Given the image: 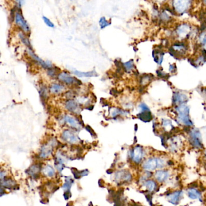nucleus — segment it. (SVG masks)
<instances>
[{
	"instance_id": "nucleus-1",
	"label": "nucleus",
	"mask_w": 206,
	"mask_h": 206,
	"mask_svg": "<svg viewBox=\"0 0 206 206\" xmlns=\"http://www.w3.org/2000/svg\"><path fill=\"white\" fill-rule=\"evenodd\" d=\"M60 124L61 125H68L70 129L75 132L80 131L83 127L82 122L77 115L71 113H65L59 119Z\"/></svg>"
},
{
	"instance_id": "nucleus-2",
	"label": "nucleus",
	"mask_w": 206,
	"mask_h": 206,
	"mask_svg": "<svg viewBox=\"0 0 206 206\" xmlns=\"http://www.w3.org/2000/svg\"><path fill=\"white\" fill-rule=\"evenodd\" d=\"M166 165L165 160L160 157H150L142 163V168L146 171H153L163 168Z\"/></svg>"
},
{
	"instance_id": "nucleus-3",
	"label": "nucleus",
	"mask_w": 206,
	"mask_h": 206,
	"mask_svg": "<svg viewBox=\"0 0 206 206\" xmlns=\"http://www.w3.org/2000/svg\"><path fill=\"white\" fill-rule=\"evenodd\" d=\"M192 0H172V9L176 14L183 15L191 8Z\"/></svg>"
},
{
	"instance_id": "nucleus-4",
	"label": "nucleus",
	"mask_w": 206,
	"mask_h": 206,
	"mask_svg": "<svg viewBox=\"0 0 206 206\" xmlns=\"http://www.w3.org/2000/svg\"><path fill=\"white\" fill-rule=\"evenodd\" d=\"M57 78L59 81L65 86H80L81 85V82L78 79L72 76L67 71H61L59 73Z\"/></svg>"
},
{
	"instance_id": "nucleus-5",
	"label": "nucleus",
	"mask_w": 206,
	"mask_h": 206,
	"mask_svg": "<svg viewBox=\"0 0 206 206\" xmlns=\"http://www.w3.org/2000/svg\"><path fill=\"white\" fill-rule=\"evenodd\" d=\"M59 142L56 138H51L48 142L45 144L41 147L39 157L45 159L49 157L53 153L54 148L58 145Z\"/></svg>"
},
{
	"instance_id": "nucleus-6",
	"label": "nucleus",
	"mask_w": 206,
	"mask_h": 206,
	"mask_svg": "<svg viewBox=\"0 0 206 206\" xmlns=\"http://www.w3.org/2000/svg\"><path fill=\"white\" fill-rule=\"evenodd\" d=\"M61 139L63 142L69 145H76L80 143V139L75 132L70 129H65L61 134Z\"/></svg>"
},
{
	"instance_id": "nucleus-7",
	"label": "nucleus",
	"mask_w": 206,
	"mask_h": 206,
	"mask_svg": "<svg viewBox=\"0 0 206 206\" xmlns=\"http://www.w3.org/2000/svg\"><path fill=\"white\" fill-rule=\"evenodd\" d=\"M192 33L193 29H192L191 26L186 22L178 24L176 29V33L177 36L181 39L189 38L193 34Z\"/></svg>"
},
{
	"instance_id": "nucleus-8",
	"label": "nucleus",
	"mask_w": 206,
	"mask_h": 206,
	"mask_svg": "<svg viewBox=\"0 0 206 206\" xmlns=\"http://www.w3.org/2000/svg\"><path fill=\"white\" fill-rule=\"evenodd\" d=\"M145 151L141 145H136L132 148L129 151V157L133 162L136 164H139L142 161L145 157Z\"/></svg>"
},
{
	"instance_id": "nucleus-9",
	"label": "nucleus",
	"mask_w": 206,
	"mask_h": 206,
	"mask_svg": "<svg viewBox=\"0 0 206 206\" xmlns=\"http://www.w3.org/2000/svg\"><path fill=\"white\" fill-rule=\"evenodd\" d=\"M64 107L69 113L75 115H78L81 111V105L74 99L66 100L64 103Z\"/></svg>"
},
{
	"instance_id": "nucleus-10",
	"label": "nucleus",
	"mask_w": 206,
	"mask_h": 206,
	"mask_svg": "<svg viewBox=\"0 0 206 206\" xmlns=\"http://www.w3.org/2000/svg\"><path fill=\"white\" fill-rule=\"evenodd\" d=\"M190 142L193 147L201 149L203 148L202 144V137L201 133L196 129H193L190 132Z\"/></svg>"
},
{
	"instance_id": "nucleus-11",
	"label": "nucleus",
	"mask_w": 206,
	"mask_h": 206,
	"mask_svg": "<svg viewBox=\"0 0 206 206\" xmlns=\"http://www.w3.org/2000/svg\"><path fill=\"white\" fill-rule=\"evenodd\" d=\"M15 21L16 26L22 30L24 33L30 32V29L29 25L24 19L21 12L17 11L16 12H15Z\"/></svg>"
},
{
	"instance_id": "nucleus-12",
	"label": "nucleus",
	"mask_w": 206,
	"mask_h": 206,
	"mask_svg": "<svg viewBox=\"0 0 206 206\" xmlns=\"http://www.w3.org/2000/svg\"><path fill=\"white\" fill-rule=\"evenodd\" d=\"M184 192L181 190H177L169 193L166 198L169 203L173 205H177L182 200Z\"/></svg>"
},
{
	"instance_id": "nucleus-13",
	"label": "nucleus",
	"mask_w": 206,
	"mask_h": 206,
	"mask_svg": "<svg viewBox=\"0 0 206 206\" xmlns=\"http://www.w3.org/2000/svg\"><path fill=\"white\" fill-rule=\"evenodd\" d=\"M49 90L51 93L55 95L63 94L66 91V86L60 82L53 83L50 86Z\"/></svg>"
},
{
	"instance_id": "nucleus-14",
	"label": "nucleus",
	"mask_w": 206,
	"mask_h": 206,
	"mask_svg": "<svg viewBox=\"0 0 206 206\" xmlns=\"http://www.w3.org/2000/svg\"><path fill=\"white\" fill-rule=\"evenodd\" d=\"M186 194L189 198L192 200H199L203 201V195L201 192L195 188H189L186 191Z\"/></svg>"
},
{
	"instance_id": "nucleus-15",
	"label": "nucleus",
	"mask_w": 206,
	"mask_h": 206,
	"mask_svg": "<svg viewBox=\"0 0 206 206\" xmlns=\"http://www.w3.org/2000/svg\"><path fill=\"white\" fill-rule=\"evenodd\" d=\"M170 176L171 173L169 171L163 169L157 170L154 174L155 178L159 183L165 182L166 180H168V178L170 177Z\"/></svg>"
},
{
	"instance_id": "nucleus-16",
	"label": "nucleus",
	"mask_w": 206,
	"mask_h": 206,
	"mask_svg": "<svg viewBox=\"0 0 206 206\" xmlns=\"http://www.w3.org/2000/svg\"><path fill=\"white\" fill-rule=\"evenodd\" d=\"M109 113L111 117L113 118H117L120 116L127 117L129 115V112L127 110H125L119 107H112L109 110Z\"/></svg>"
},
{
	"instance_id": "nucleus-17",
	"label": "nucleus",
	"mask_w": 206,
	"mask_h": 206,
	"mask_svg": "<svg viewBox=\"0 0 206 206\" xmlns=\"http://www.w3.org/2000/svg\"><path fill=\"white\" fill-rule=\"evenodd\" d=\"M17 186V183L14 180L10 178H4L0 180V186L4 189H15Z\"/></svg>"
},
{
	"instance_id": "nucleus-18",
	"label": "nucleus",
	"mask_w": 206,
	"mask_h": 206,
	"mask_svg": "<svg viewBox=\"0 0 206 206\" xmlns=\"http://www.w3.org/2000/svg\"><path fill=\"white\" fill-rule=\"evenodd\" d=\"M188 100V96L184 93H180V92H174L173 94L172 101L173 103L176 105H181L185 104Z\"/></svg>"
},
{
	"instance_id": "nucleus-19",
	"label": "nucleus",
	"mask_w": 206,
	"mask_h": 206,
	"mask_svg": "<svg viewBox=\"0 0 206 206\" xmlns=\"http://www.w3.org/2000/svg\"><path fill=\"white\" fill-rule=\"evenodd\" d=\"M136 117L145 123L150 122L153 119L152 113L150 109L140 110V112L136 115Z\"/></svg>"
},
{
	"instance_id": "nucleus-20",
	"label": "nucleus",
	"mask_w": 206,
	"mask_h": 206,
	"mask_svg": "<svg viewBox=\"0 0 206 206\" xmlns=\"http://www.w3.org/2000/svg\"><path fill=\"white\" fill-rule=\"evenodd\" d=\"M177 122L179 124L186 126H192L193 122L189 117V113H180L178 114Z\"/></svg>"
},
{
	"instance_id": "nucleus-21",
	"label": "nucleus",
	"mask_w": 206,
	"mask_h": 206,
	"mask_svg": "<svg viewBox=\"0 0 206 206\" xmlns=\"http://www.w3.org/2000/svg\"><path fill=\"white\" fill-rule=\"evenodd\" d=\"M115 178L117 181H129L132 180V177L129 172L125 170H122L117 172L115 175Z\"/></svg>"
},
{
	"instance_id": "nucleus-22",
	"label": "nucleus",
	"mask_w": 206,
	"mask_h": 206,
	"mask_svg": "<svg viewBox=\"0 0 206 206\" xmlns=\"http://www.w3.org/2000/svg\"><path fill=\"white\" fill-rule=\"evenodd\" d=\"M41 168L39 164H34L31 165L27 170V174L33 178H36L39 176Z\"/></svg>"
},
{
	"instance_id": "nucleus-23",
	"label": "nucleus",
	"mask_w": 206,
	"mask_h": 206,
	"mask_svg": "<svg viewBox=\"0 0 206 206\" xmlns=\"http://www.w3.org/2000/svg\"><path fill=\"white\" fill-rule=\"evenodd\" d=\"M73 74L78 77H93L98 76V74L95 70L89 71V72H85V73L78 71L77 70H73Z\"/></svg>"
},
{
	"instance_id": "nucleus-24",
	"label": "nucleus",
	"mask_w": 206,
	"mask_h": 206,
	"mask_svg": "<svg viewBox=\"0 0 206 206\" xmlns=\"http://www.w3.org/2000/svg\"><path fill=\"white\" fill-rule=\"evenodd\" d=\"M153 78V76L151 74H144L139 78V84L142 87H145L151 82Z\"/></svg>"
},
{
	"instance_id": "nucleus-25",
	"label": "nucleus",
	"mask_w": 206,
	"mask_h": 206,
	"mask_svg": "<svg viewBox=\"0 0 206 206\" xmlns=\"http://www.w3.org/2000/svg\"><path fill=\"white\" fill-rule=\"evenodd\" d=\"M153 56L154 59V61L159 65H161L163 60L164 53L159 50H155L153 52Z\"/></svg>"
},
{
	"instance_id": "nucleus-26",
	"label": "nucleus",
	"mask_w": 206,
	"mask_h": 206,
	"mask_svg": "<svg viewBox=\"0 0 206 206\" xmlns=\"http://www.w3.org/2000/svg\"><path fill=\"white\" fill-rule=\"evenodd\" d=\"M42 173L45 176L51 178L55 176V170L51 165L47 164L42 169Z\"/></svg>"
},
{
	"instance_id": "nucleus-27",
	"label": "nucleus",
	"mask_w": 206,
	"mask_h": 206,
	"mask_svg": "<svg viewBox=\"0 0 206 206\" xmlns=\"http://www.w3.org/2000/svg\"><path fill=\"white\" fill-rule=\"evenodd\" d=\"M122 67L124 69V71H125L126 73H130L134 69V63L133 60H130L128 61H126L125 63H122Z\"/></svg>"
},
{
	"instance_id": "nucleus-28",
	"label": "nucleus",
	"mask_w": 206,
	"mask_h": 206,
	"mask_svg": "<svg viewBox=\"0 0 206 206\" xmlns=\"http://www.w3.org/2000/svg\"><path fill=\"white\" fill-rule=\"evenodd\" d=\"M144 185L148 191L150 192L154 191L157 187L156 183L152 180H148L147 181H145Z\"/></svg>"
},
{
	"instance_id": "nucleus-29",
	"label": "nucleus",
	"mask_w": 206,
	"mask_h": 206,
	"mask_svg": "<svg viewBox=\"0 0 206 206\" xmlns=\"http://www.w3.org/2000/svg\"><path fill=\"white\" fill-rule=\"evenodd\" d=\"M73 180L71 177H67L65 178V183H64L62 188L63 189L64 191H69L71 189V187L72 184H73Z\"/></svg>"
},
{
	"instance_id": "nucleus-30",
	"label": "nucleus",
	"mask_w": 206,
	"mask_h": 206,
	"mask_svg": "<svg viewBox=\"0 0 206 206\" xmlns=\"http://www.w3.org/2000/svg\"><path fill=\"white\" fill-rule=\"evenodd\" d=\"M99 25L101 29H104L109 26L110 25V22L105 17H101L99 21Z\"/></svg>"
},
{
	"instance_id": "nucleus-31",
	"label": "nucleus",
	"mask_w": 206,
	"mask_h": 206,
	"mask_svg": "<svg viewBox=\"0 0 206 206\" xmlns=\"http://www.w3.org/2000/svg\"><path fill=\"white\" fill-rule=\"evenodd\" d=\"M162 127L167 130H171L172 129V127H174L172 126V122L169 119H164L162 120Z\"/></svg>"
},
{
	"instance_id": "nucleus-32",
	"label": "nucleus",
	"mask_w": 206,
	"mask_h": 206,
	"mask_svg": "<svg viewBox=\"0 0 206 206\" xmlns=\"http://www.w3.org/2000/svg\"><path fill=\"white\" fill-rule=\"evenodd\" d=\"M199 41L201 45L206 50V33L204 31H202L201 34L199 35Z\"/></svg>"
},
{
	"instance_id": "nucleus-33",
	"label": "nucleus",
	"mask_w": 206,
	"mask_h": 206,
	"mask_svg": "<svg viewBox=\"0 0 206 206\" xmlns=\"http://www.w3.org/2000/svg\"><path fill=\"white\" fill-rule=\"evenodd\" d=\"M19 38L20 39L22 40V42L26 45V46H28L29 48H31V45H30V43L28 39V38L27 37H26V36L22 33H20L19 34Z\"/></svg>"
},
{
	"instance_id": "nucleus-34",
	"label": "nucleus",
	"mask_w": 206,
	"mask_h": 206,
	"mask_svg": "<svg viewBox=\"0 0 206 206\" xmlns=\"http://www.w3.org/2000/svg\"><path fill=\"white\" fill-rule=\"evenodd\" d=\"M48 89L45 86H42L41 88V91H40V94L42 99L46 100L48 97Z\"/></svg>"
},
{
	"instance_id": "nucleus-35",
	"label": "nucleus",
	"mask_w": 206,
	"mask_h": 206,
	"mask_svg": "<svg viewBox=\"0 0 206 206\" xmlns=\"http://www.w3.org/2000/svg\"><path fill=\"white\" fill-rule=\"evenodd\" d=\"M44 21L45 24L49 27L50 28H54V24H53V22L50 19H48L47 17L46 16H43L42 18Z\"/></svg>"
},
{
	"instance_id": "nucleus-36",
	"label": "nucleus",
	"mask_w": 206,
	"mask_h": 206,
	"mask_svg": "<svg viewBox=\"0 0 206 206\" xmlns=\"http://www.w3.org/2000/svg\"><path fill=\"white\" fill-rule=\"evenodd\" d=\"M6 177V174L4 171H0V180H2Z\"/></svg>"
},
{
	"instance_id": "nucleus-37",
	"label": "nucleus",
	"mask_w": 206,
	"mask_h": 206,
	"mask_svg": "<svg viewBox=\"0 0 206 206\" xmlns=\"http://www.w3.org/2000/svg\"><path fill=\"white\" fill-rule=\"evenodd\" d=\"M175 69L176 70V66L175 65H172L169 66V71H170V72L173 73Z\"/></svg>"
},
{
	"instance_id": "nucleus-38",
	"label": "nucleus",
	"mask_w": 206,
	"mask_h": 206,
	"mask_svg": "<svg viewBox=\"0 0 206 206\" xmlns=\"http://www.w3.org/2000/svg\"><path fill=\"white\" fill-rule=\"evenodd\" d=\"M5 190H4V188H2V187H1L0 186V196H1V195H4V193H5Z\"/></svg>"
},
{
	"instance_id": "nucleus-39",
	"label": "nucleus",
	"mask_w": 206,
	"mask_h": 206,
	"mask_svg": "<svg viewBox=\"0 0 206 206\" xmlns=\"http://www.w3.org/2000/svg\"><path fill=\"white\" fill-rule=\"evenodd\" d=\"M157 2H159V3H164L166 1H167L168 0H156Z\"/></svg>"
},
{
	"instance_id": "nucleus-40",
	"label": "nucleus",
	"mask_w": 206,
	"mask_h": 206,
	"mask_svg": "<svg viewBox=\"0 0 206 206\" xmlns=\"http://www.w3.org/2000/svg\"><path fill=\"white\" fill-rule=\"evenodd\" d=\"M203 2H204V4L206 5V0H203Z\"/></svg>"
},
{
	"instance_id": "nucleus-41",
	"label": "nucleus",
	"mask_w": 206,
	"mask_h": 206,
	"mask_svg": "<svg viewBox=\"0 0 206 206\" xmlns=\"http://www.w3.org/2000/svg\"><path fill=\"white\" fill-rule=\"evenodd\" d=\"M205 156H206V154H205Z\"/></svg>"
},
{
	"instance_id": "nucleus-42",
	"label": "nucleus",
	"mask_w": 206,
	"mask_h": 206,
	"mask_svg": "<svg viewBox=\"0 0 206 206\" xmlns=\"http://www.w3.org/2000/svg\"><path fill=\"white\" fill-rule=\"evenodd\" d=\"M205 23H206V22H205Z\"/></svg>"
}]
</instances>
